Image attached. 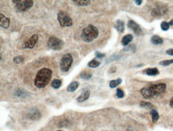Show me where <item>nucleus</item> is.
<instances>
[{"mask_svg": "<svg viewBox=\"0 0 173 131\" xmlns=\"http://www.w3.org/2000/svg\"><path fill=\"white\" fill-rule=\"evenodd\" d=\"M114 27L117 30V31L120 33H123L125 32V22L122 20L118 19L114 24Z\"/></svg>", "mask_w": 173, "mask_h": 131, "instance_id": "12", "label": "nucleus"}, {"mask_svg": "<svg viewBox=\"0 0 173 131\" xmlns=\"http://www.w3.org/2000/svg\"><path fill=\"white\" fill-rule=\"evenodd\" d=\"M73 62L71 55L69 54L64 55L60 62V70L62 72H67L70 69Z\"/></svg>", "mask_w": 173, "mask_h": 131, "instance_id": "5", "label": "nucleus"}, {"mask_svg": "<svg viewBox=\"0 0 173 131\" xmlns=\"http://www.w3.org/2000/svg\"><path fill=\"white\" fill-rule=\"evenodd\" d=\"M52 75V72L49 69L43 68L40 70L35 78V86L38 88H44L50 82Z\"/></svg>", "mask_w": 173, "mask_h": 131, "instance_id": "1", "label": "nucleus"}, {"mask_svg": "<svg viewBox=\"0 0 173 131\" xmlns=\"http://www.w3.org/2000/svg\"><path fill=\"white\" fill-rule=\"evenodd\" d=\"M99 31L97 27L90 24L82 30L81 33V39L87 43L92 42L98 37Z\"/></svg>", "mask_w": 173, "mask_h": 131, "instance_id": "3", "label": "nucleus"}, {"mask_svg": "<svg viewBox=\"0 0 173 131\" xmlns=\"http://www.w3.org/2000/svg\"><path fill=\"white\" fill-rule=\"evenodd\" d=\"M166 88L165 83H159L144 87L141 90L140 93L145 99H151L164 93Z\"/></svg>", "mask_w": 173, "mask_h": 131, "instance_id": "2", "label": "nucleus"}, {"mask_svg": "<svg viewBox=\"0 0 173 131\" xmlns=\"http://www.w3.org/2000/svg\"></svg>", "mask_w": 173, "mask_h": 131, "instance_id": "35", "label": "nucleus"}, {"mask_svg": "<svg viewBox=\"0 0 173 131\" xmlns=\"http://www.w3.org/2000/svg\"><path fill=\"white\" fill-rule=\"evenodd\" d=\"M116 96L119 98H122L125 96L124 92L120 88H117L116 90Z\"/></svg>", "mask_w": 173, "mask_h": 131, "instance_id": "29", "label": "nucleus"}, {"mask_svg": "<svg viewBox=\"0 0 173 131\" xmlns=\"http://www.w3.org/2000/svg\"><path fill=\"white\" fill-rule=\"evenodd\" d=\"M79 83L78 81H74L68 86L67 90L69 92H73L78 88Z\"/></svg>", "mask_w": 173, "mask_h": 131, "instance_id": "15", "label": "nucleus"}, {"mask_svg": "<svg viewBox=\"0 0 173 131\" xmlns=\"http://www.w3.org/2000/svg\"><path fill=\"white\" fill-rule=\"evenodd\" d=\"M150 114H151V117H152V121L153 123H157L159 118V114H158L157 111L154 110V109L151 110Z\"/></svg>", "mask_w": 173, "mask_h": 131, "instance_id": "17", "label": "nucleus"}, {"mask_svg": "<svg viewBox=\"0 0 173 131\" xmlns=\"http://www.w3.org/2000/svg\"><path fill=\"white\" fill-rule=\"evenodd\" d=\"M30 118L32 120H37V119H39L40 117V113L38 110H33L30 113Z\"/></svg>", "mask_w": 173, "mask_h": 131, "instance_id": "22", "label": "nucleus"}, {"mask_svg": "<svg viewBox=\"0 0 173 131\" xmlns=\"http://www.w3.org/2000/svg\"><path fill=\"white\" fill-rule=\"evenodd\" d=\"M58 20L59 24L62 27H70L73 25L71 17L65 11H59L58 14Z\"/></svg>", "mask_w": 173, "mask_h": 131, "instance_id": "6", "label": "nucleus"}, {"mask_svg": "<svg viewBox=\"0 0 173 131\" xmlns=\"http://www.w3.org/2000/svg\"><path fill=\"white\" fill-rule=\"evenodd\" d=\"M38 40V34H34L25 42L22 45V47L24 48H30L32 49L34 48L36 43L37 42Z\"/></svg>", "mask_w": 173, "mask_h": 131, "instance_id": "8", "label": "nucleus"}, {"mask_svg": "<svg viewBox=\"0 0 173 131\" xmlns=\"http://www.w3.org/2000/svg\"><path fill=\"white\" fill-rule=\"evenodd\" d=\"M13 62L15 64H19L22 63V62L25 61V58L22 56H16L13 58Z\"/></svg>", "mask_w": 173, "mask_h": 131, "instance_id": "26", "label": "nucleus"}, {"mask_svg": "<svg viewBox=\"0 0 173 131\" xmlns=\"http://www.w3.org/2000/svg\"><path fill=\"white\" fill-rule=\"evenodd\" d=\"M128 27L130 30H133L135 34H137L138 36L141 35L143 33V30L141 28L140 26L133 20L128 21Z\"/></svg>", "mask_w": 173, "mask_h": 131, "instance_id": "9", "label": "nucleus"}, {"mask_svg": "<svg viewBox=\"0 0 173 131\" xmlns=\"http://www.w3.org/2000/svg\"><path fill=\"white\" fill-rule=\"evenodd\" d=\"M12 2L15 4V9L17 12L28 11L34 5L32 0H14Z\"/></svg>", "mask_w": 173, "mask_h": 131, "instance_id": "4", "label": "nucleus"}, {"mask_svg": "<svg viewBox=\"0 0 173 131\" xmlns=\"http://www.w3.org/2000/svg\"><path fill=\"white\" fill-rule=\"evenodd\" d=\"M49 48L54 51H60L64 48L65 42L61 39L56 37H51L48 42Z\"/></svg>", "mask_w": 173, "mask_h": 131, "instance_id": "7", "label": "nucleus"}, {"mask_svg": "<svg viewBox=\"0 0 173 131\" xmlns=\"http://www.w3.org/2000/svg\"><path fill=\"white\" fill-rule=\"evenodd\" d=\"M167 54L170 55V56H173V49H168L167 51H165Z\"/></svg>", "mask_w": 173, "mask_h": 131, "instance_id": "31", "label": "nucleus"}, {"mask_svg": "<svg viewBox=\"0 0 173 131\" xmlns=\"http://www.w3.org/2000/svg\"><path fill=\"white\" fill-rule=\"evenodd\" d=\"M170 24L168 22L162 21L161 23V27L163 31H168L170 28Z\"/></svg>", "mask_w": 173, "mask_h": 131, "instance_id": "27", "label": "nucleus"}, {"mask_svg": "<svg viewBox=\"0 0 173 131\" xmlns=\"http://www.w3.org/2000/svg\"><path fill=\"white\" fill-rule=\"evenodd\" d=\"M140 105L141 108L147 109L152 108L153 107V105L149 102L141 101L140 103Z\"/></svg>", "mask_w": 173, "mask_h": 131, "instance_id": "25", "label": "nucleus"}, {"mask_svg": "<svg viewBox=\"0 0 173 131\" xmlns=\"http://www.w3.org/2000/svg\"><path fill=\"white\" fill-rule=\"evenodd\" d=\"M168 23H169L170 26H171V25H173V19H171V20L170 22H168Z\"/></svg>", "mask_w": 173, "mask_h": 131, "instance_id": "34", "label": "nucleus"}, {"mask_svg": "<svg viewBox=\"0 0 173 131\" xmlns=\"http://www.w3.org/2000/svg\"><path fill=\"white\" fill-rule=\"evenodd\" d=\"M170 104L171 108H173V97L171 98V100L170 101Z\"/></svg>", "mask_w": 173, "mask_h": 131, "instance_id": "33", "label": "nucleus"}, {"mask_svg": "<svg viewBox=\"0 0 173 131\" xmlns=\"http://www.w3.org/2000/svg\"><path fill=\"white\" fill-rule=\"evenodd\" d=\"M165 10L159 8H155L152 12V16L156 18L160 17L165 13Z\"/></svg>", "mask_w": 173, "mask_h": 131, "instance_id": "16", "label": "nucleus"}, {"mask_svg": "<svg viewBox=\"0 0 173 131\" xmlns=\"http://www.w3.org/2000/svg\"><path fill=\"white\" fill-rule=\"evenodd\" d=\"M100 64L101 63L99 61L96 60L95 59H93L88 63V65L90 68H95L98 67Z\"/></svg>", "mask_w": 173, "mask_h": 131, "instance_id": "23", "label": "nucleus"}, {"mask_svg": "<svg viewBox=\"0 0 173 131\" xmlns=\"http://www.w3.org/2000/svg\"><path fill=\"white\" fill-rule=\"evenodd\" d=\"M173 64V59L171 60H166L162 61L159 62V64L162 66H168L169 65Z\"/></svg>", "mask_w": 173, "mask_h": 131, "instance_id": "28", "label": "nucleus"}, {"mask_svg": "<svg viewBox=\"0 0 173 131\" xmlns=\"http://www.w3.org/2000/svg\"><path fill=\"white\" fill-rule=\"evenodd\" d=\"M146 74L147 75L153 76L158 75L159 74V71L156 68H149L146 70Z\"/></svg>", "mask_w": 173, "mask_h": 131, "instance_id": "19", "label": "nucleus"}, {"mask_svg": "<svg viewBox=\"0 0 173 131\" xmlns=\"http://www.w3.org/2000/svg\"><path fill=\"white\" fill-rule=\"evenodd\" d=\"M91 92L88 89H85L82 93L77 98V101L79 103L85 101L89 98Z\"/></svg>", "mask_w": 173, "mask_h": 131, "instance_id": "11", "label": "nucleus"}, {"mask_svg": "<svg viewBox=\"0 0 173 131\" xmlns=\"http://www.w3.org/2000/svg\"><path fill=\"white\" fill-rule=\"evenodd\" d=\"M151 42L155 45H161L164 42V40L161 37L158 35H153L151 38Z\"/></svg>", "mask_w": 173, "mask_h": 131, "instance_id": "14", "label": "nucleus"}, {"mask_svg": "<svg viewBox=\"0 0 173 131\" xmlns=\"http://www.w3.org/2000/svg\"><path fill=\"white\" fill-rule=\"evenodd\" d=\"M135 3L138 6H140L143 3V1L142 0H136L135 1Z\"/></svg>", "mask_w": 173, "mask_h": 131, "instance_id": "32", "label": "nucleus"}, {"mask_svg": "<svg viewBox=\"0 0 173 131\" xmlns=\"http://www.w3.org/2000/svg\"><path fill=\"white\" fill-rule=\"evenodd\" d=\"M95 55L98 58H99V59H102V58L105 57V54L101 53V52H100L98 51H95Z\"/></svg>", "mask_w": 173, "mask_h": 131, "instance_id": "30", "label": "nucleus"}, {"mask_svg": "<svg viewBox=\"0 0 173 131\" xmlns=\"http://www.w3.org/2000/svg\"><path fill=\"white\" fill-rule=\"evenodd\" d=\"M80 77L81 78L85 80H88L92 77V74L88 72L87 71H82L80 73Z\"/></svg>", "mask_w": 173, "mask_h": 131, "instance_id": "24", "label": "nucleus"}, {"mask_svg": "<svg viewBox=\"0 0 173 131\" xmlns=\"http://www.w3.org/2000/svg\"><path fill=\"white\" fill-rule=\"evenodd\" d=\"M62 85V81L58 79H55L51 84V86L53 89H58Z\"/></svg>", "mask_w": 173, "mask_h": 131, "instance_id": "21", "label": "nucleus"}, {"mask_svg": "<svg viewBox=\"0 0 173 131\" xmlns=\"http://www.w3.org/2000/svg\"><path fill=\"white\" fill-rule=\"evenodd\" d=\"M10 19L5 17L3 14H0V26L5 29L9 28L10 26Z\"/></svg>", "mask_w": 173, "mask_h": 131, "instance_id": "10", "label": "nucleus"}, {"mask_svg": "<svg viewBox=\"0 0 173 131\" xmlns=\"http://www.w3.org/2000/svg\"><path fill=\"white\" fill-rule=\"evenodd\" d=\"M133 39V36L131 34H126L124 36L121 40L122 45L123 46H126L132 41Z\"/></svg>", "mask_w": 173, "mask_h": 131, "instance_id": "13", "label": "nucleus"}, {"mask_svg": "<svg viewBox=\"0 0 173 131\" xmlns=\"http://www.w3.org/2000/svg\"><path fill=\"white\" fill-rule=\"evenodd\" d=\"M72 2H74L76 5L79 6H87L91 4V1L86 0V1H79V0H73Z\"/></svg>", "mask_w": 173, "mask_h": 131, "instance_id": "18", "label": "nucleus"}, {"mask_svg": "<svg viewBox=\"0 0 173 131\" xmlns=\"http://www.w3.org/2000/svg\"><path fill=\"white\" fill-rule=\"evenodd\" d=\"M122 81V79L120 78L111 81L109 83L110 87L111 88H116V87L118 86L119 85H120V84L121 83Z\"/></svg>", "mask_w": 173, "mask_h": 131, "instance_id": "20", "label": "nucleus"}]
</instances>
